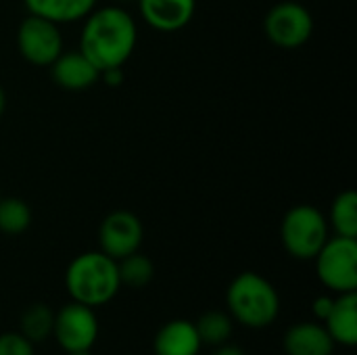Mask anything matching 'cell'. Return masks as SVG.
<instances>
[{
  "label": "cell",
  "instance_id": "6da1fadb",
  "mask_svg": "<svg viewBox=\"0 0 357 355\" xmlns=\"http://www.w3.org/2000/svg\"><path fill=\"white\" fill-rule=\"evenodd\" d=\"M138 31L134 19L119 6H107L88 15L79 50L102 73L107 69L123 67L136 48Z\"/></svg>",
  "mask_w": 357,
  "mask_h": 355
},
{
  "label": "cell",
  "instance_id": "7a4b0ae2",
  "mask_svg": "<svg viewBox=\"0 0 357 355\" xmlns=\"http://www.w3.org/2000/svg\"><path fill=\"white\" fill-rule=\"evenodd\" d=\"M65 289L71 301L100 308L115 299L121 289L117 262L98 251H88L71 259L65 272Z\"/></svg>",
  "mask_w": 357,
  "mask_h": 355
},
{
  "label": "cell",
  "instance_id": "3957f363",
  "mask_svg": "<svg viewBox=\"0 0 357 355\" xmlns=\"http://www.w3.org/2000/svg\"><path fill=\"white\" fill-rule=\"evenodd\" d=\"M228 314L241 326L264 331L280 316V295L276 287L257 272L238 274L226 293Z\"/></svg>",
  "mask_w": 357,
  "mask_h": 355
},
{
  "label": "cell",
  "instance_id": "277c9868",
  "mask_svg": "<svg viewBox=\"0 0 357 355\" xmlns=\"http://www.w3.org/2000/svg\"><path fill=\"white\" fill-rule=\"evenodd\" d=\"M328 239V220L312 205H297L282 218L280 241L284 251L295 259H314Z\"/></svg>",
  "mask_w": 357,
  "mask_h": 355
},
{
  "label": "cell",
  "instance_id": "5b68a950",
  "mask_svg": "<svg viewBox=\"0 0 357 355\" xmlns=\"http://www.w3.org/2000/svg\"><path fill=\"white\" fill-rule=\"evenodd\" d=\"M318 280L333 293L357 291V239L335 236L314 257Z\"/></svg>",
  "mask_w": 357,
  "mask_h": 355
},
{
  "label": "cell",
  "instance_id": "8992f818",
  "mask_svg": "<svg viewBox=\"0 0 357 355\" xmlns=\"http://www.w3.org/2000/svg\"><path fill=\"white\" fill-rule=\"evenodd\" d=\"M98 318L94 308L71 301L54 314L52 337L65 354L92 349L98 339Z\"/></svg>",
  "mask_w": 357,
  "mask_h": 355
},
{
  "label": "cell",
  "instance_id": "52a82bcc",
  "mask_svg": "<svg viewBox=\"0 0 357 355\" xmlns=\"http://www.w3.org/2000/svg\"><path fill=\"white\" fill-rule=\"evenodd\" d=\"M264 29L272 44L280 48H299L312 38L314 19L303 4L284 0L268 10Z\"/></svg>",
  "mask_w": 357,
  "mask_h": 355
},
{
  "label": "cell",
  "instance_id": "ba28073f",
  "mask_svg": "<svg viewBox=\"0 0 357 355\" xmlns=\"http://www.w3.org/2000/svg\"><path fill=\"white\" fill-rule=\"evenodd\" d=\"M17 48L27 63L38 67H50L54 59L63 52V38L59 25L38 15H29L21 21L17 29Z\"/></svg>",
  "mask_w": 357,
  "mask_h": 355
},
{
  "label": "cell",
  "instance_id": "9c48e42d",
  "mask_svg": "<svg viewBox=\"0 0 357 355\" xmlns=\"http://www.w3.org/2000/svg\"><path fill=\"white\" fill-rule=\"evenodd\" d=\"M142 239H144V228L140 218L126 209L109 213L98 228L100 251L115 262L123 259L134 251H140Z\"/></svg>",
  "mask_w": 357,
  "mask_h": 355
},
{
  "label": "cell",
  "instance_id": "30bf717a",
  "mask_svg": "<svg viewBox=\"0 0 357 355\" xmlns=\"http://www.w3.org/2000/svg\"><path fill=\"white\" fill-rule=\"evenodd\" d=\"M50 73L61 88L73 92L86 90L100 80V71L82 50L61 52L50 65Z\"/></svg>",
  "mask_w": 357,
  "mask_h": 355
},
{
  "label": "cell",
  "instance_id": "8fae6325",
  "mask_svg": "<svg viewBox=\"0 0 357 355\" xmlns=\"http://www.w3.org/2000/svg\"><path fill=\"white\" fill-rule=\"evenodd\" d=\"M337 343L322 322H297L282 337L287 355H335Z\"/></svg>",
  "mask_w": 357,
  "mask_h": 355
},
{
  "label": "cell",
  "instance_id": "7c38bea8",
  "mask_svg": "<svg viewBox=\"0 0 357 355\" xmlns=\"http://www.w3.org/2000/svg\"><path fill=\"white\" fill-rule=\"evenodd\" d=\"M142 19L159 31H178L190 23L197 0H138Z\"/></svg>",
  "mask_w": 357,
  "mask_h": 355
},
{
  "label": "cell",
  "instance_id": "4fadbf2b",
  "mask_svg": "<svg viewBox=\"0 0 357 355\" xmlns=\"http://www.w3.org/2000/svg\"><path fill=\"white\" fill-rule=\"evenodd\" d=\"M203 347L195 322L190 320H169L163 324L153 341L155 355H199Z\"/></svg>",
  "mask_w": 357,
  "mask_h": 355
},
{
  "label": "cell",
  "instance_id": "5bb4252c",
  "mask_svg": "<svg viewBox=\"0 0 357 355\" xmlns=\"http://www.w3.org/2000/svg\"><path fill=\"white\" fill-rule=\"evenodd\" d=\"M337 345H357V291L335 297V305L322 322Z\"/></svg>",
  "mask_w": 357,
  "mask_h": 355
},
{
  "label": "cell",
  "instance_id": "9a60e30c",
  "mask_svg": "<svg viewBox=\"0 0 357 355\" xmlns=\"http://www.w3.org/2000/svg\"><path fill=\"white\" fill-rule=\"evenodd\" d=\"M23 2L29 15H38L56 25L86 19L96 4V0H23Z\"/></svg>",
  "mask_w": 357,
  "mask_h": 355
},
{
  "label": "cell",
  "instance_id": "2e32d148",
  "mask_svg": "<svg viewBox=\"0 0 357 355\" xmlns=\"http://www.w3.org/2000/svg\"><path fill=\"white\" fill-rule=\"evenodd\" d=\"M52 326H54V312L46 303H31L29 308L23 310L19 318V333L33 345L52 337Z\"/></svg>",
  "mask_w": 357,
  "mask_h": 355
},
{
  "label": "cell",
  "instance_id": "e0dca14e",
  "mask_svg": "<svg viewBox=\"0 0 357 355\" xmlns=\"http://www.w3.org/2000/svg\"><path fill=\"white\" fill-rule=\"evenodd\" d=\"M195 326H197V333H199L203 345L218 347V345L230 341L232 331H234V320L230 318L228 312L211 310V312L203 314V316L195 322Z\"/></svg>",
  "mask_w": 357,
  "mask_h": 355
},
{
  "label": "cell",
  "instance_id": "ac0fdd59",
  "mask_svg": "<svg viewBox=\"0 0 357 355\" xmlns=\"http://www.w3.org/2000/svg\"><path fill=\"white\" fill-rule=\"evenodd\" d=\"M331 226L337 236L357 239V195L356 190L341 192L331 207Z\"/></svg>",
  "mask_w": 357,
  "mask_h": 355
},
{
  "label": "cell",
  "instance_id": "d6986e66",
  "mask_svg": "<svg viewBox=\"0 0 357 355\" xmlns=\"http://www.w3.org/2000/svg\"><path fill=\"white\" fill-rule=\"evenodd\" d=\"M117 272H119L121 287L126 285L130 289H142L153 280L155 266H153L151 257L142 255L140 251H134L117 262Z\"/></svg>",
  "mask_w": 357,
  "mask_h": 355
},
{
  "label": "cell",
  "instance_id": "ffe728a7",
  "mask_svg": "<svg viewBox=\"0 0 357 355\" xmlns=\"http://www.w3.org/2000/svg\"><path fill=\"white\" fill-rule=\"evenodd\" d=\"M31 224V209L17 197H0V232L8 236L23 234Z\"/></svg>",
  "mask_w": 357,
  "mask_h": 355
},
{
  "label": "cell",
  "instance_id": "44dd1931",
  "mask_svg": "<svg viewBox=\"0 0 357 355\" xmlns=\"http://www.w3.org/2000/svg\"><path fill=\"white\" fill-rule=\"evenodd\" d=\"M0 355H36L33 343H29L19 331L0 335Z\"/></svg>",
  "mask_w": 357,
  "mask_h": 355
},
{
  "label": "cell",
  "instance_id": "7402d4cb",
  "mask_svg": "<svg viewBox=\"0 0 357 355\" xmlns=\"http://www.w3.org/2000/svg\"><path fill=\"white\" fill-rule=\"evenodd\" d=\"M333 305H335V297L320 295L318 299H314V303H312V312H314L316 320H318V322H324V320H326V316L331 314Z\"/></svg>",
  "mask_w": 357,
  "mask_h": 355
},
{
  "label": "cell",
  "instance_id": "603a6c76",
  "mask_svg": "<svg viewBox=\"0 0 357 355\" xmlns=\"http://www.w3.org/2000/svg\"><path fill=\"white\" fill-rule=\"evenodd\" d=\"M100 77L109 84V86H119L123 82V73H121V67H115V69H107L100 73Z\"/></svg>",
  "mask_w": 357,
  "mask_h": 355
},
{
  "label": "cell",
  "instance_id": "cb8c5ba5",
  "mask_svg": "<svg viewBox=\"0 0 357 355\" xmlns=\"http://www.w3.org/2000/svg\"><path fill=\"white\" fill-rule=\"evenodd\" d=\"M213 355H245V352L238 347V345H232V343H222V345H218L215 347V352Z\"/></svg>",
  "mask_w": 357,
  "mask_h": 355
},
{
  "label": "cell",
  "instance_id": "d4e9b609",
  "mask_svg": "<svg viewBox=\"0 0 357 355\" xmlns=\"http://www.w3.org/2000/svg\"><path fill=\"white\" fill-rule=\"evenodd\" d=\"M4 107H6V94H4L2 86H0V115L4 113Z\"/></svg>",
  "mask_w": 357,
  "mask_h": 355
},
{
  "label": "cell",
  "instance_id": "484cf974",
  "mask_svg": "<svg viewBox=\"0 0 357 355\" xmlns=\"http://www.w3.org/2000/svg\"><path fill=\"white\" fill-rule=\"evenodd\" d=\"M67 355H92V349H86V352H71Z\"/></svg>",
  "mask_w": 357,
  "mask_h": 355
},
{
  "label": "cell",
  "instance_id": "4316f807",
  "mask_svg": "<svg viewBox=\"0 0 357 355\" xmlns=\"http://www.w3.org/2000/svg\"><path fill=\"white\" fill-rule=\"evenodd\" d=\"M119 2H134V0H119Z\"/></svg>",
  "mask_w": 357,
  "mask_h": 355
}]
</instances>
